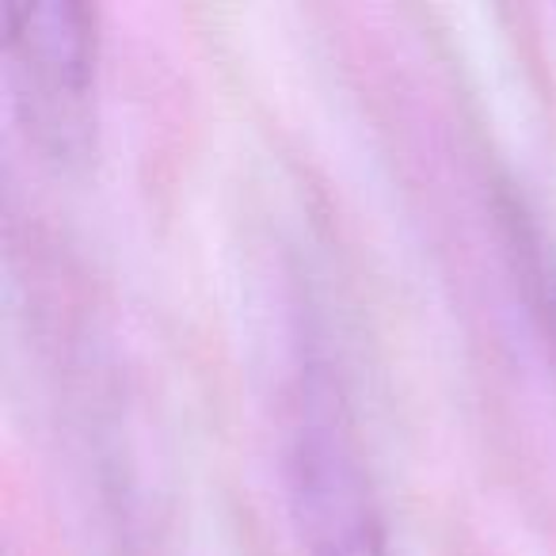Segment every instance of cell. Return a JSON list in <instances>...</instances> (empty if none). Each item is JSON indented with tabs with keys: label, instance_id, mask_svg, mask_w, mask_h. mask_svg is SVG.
Wrapping results in <instances>:
<instances>
[{
	"label": "cell",
	"instance_id": "cell-2",
	"mask_svg": "<svg viewBox=\"0 0 556 556\" xmlns=\"http://www.w3.org/2000/svg\"><path fill=\"white\" fill-rule=\"evenodd\" d=\"M287 500L305 556H389L381 510L325 374L305 381L287 450Z\"/></svg>",
	"mask_w": 556,
	"mask_h": 556
},
{
	"label": "cell",
	"instance_id": "cell-3",
	"mask_svg": "<svg viewBox=\"0 0 556 556\" xmlns=\"http://www.w3.org/2000/svg\"><path fill=\"white\" fill-rule=\"evenodd\" d=\"M553 302H556V290H553Z\"/></svg>",
	"mask_w": 556,
	"mask_h": 556
},
{
	"label": "cell",
	"instance_id": "cell-1",
	"mask_svg": "<svg viewBox=\"0 0 556 556\" xmlns=\"http://www.w3.org/2000/svg\"><path fill=\"white\" fill-rule=\"evenodd\" d=\"M0 47L24 134L58 168L88 161L96 141V20L77 0L0 4Z\"/></svg>",
	"mask_w": 556,
	"mask_h": 556
}]
</instances>
